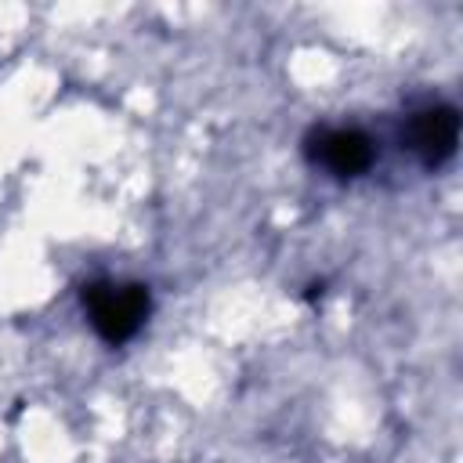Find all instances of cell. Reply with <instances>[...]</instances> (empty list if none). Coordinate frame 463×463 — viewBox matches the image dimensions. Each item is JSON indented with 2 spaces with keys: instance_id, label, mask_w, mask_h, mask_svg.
<instances>
[{
  "instance_id": "cell-1",
  "label": "cell",
  "mask_w": 463,
  "mask_h": 463,
  "mask_svg": "<svg viewBox=\"0 0 463 463\" xmlns=\"http://www.w3.org/2000/svg\"><path fill=\"white\" fill-rule=\"evenodd\" d=\"M83 311L105 344H127L145 326L152 297L141 282H90L83 286Z\"/></svg>"
},
{
  "instance_id": "cell-2",
  "label": "cell",
  "mask_w": 463,
  "mask_h": 463,
  "mask_svg": "<svg viewBox=\"0 0 463 463\" xmlns=\"http://www.w3.org/2000/svg\"><path fill=\"white\" fill-rule=\"evenodd\" d=\"M304 152L315 166L329 170L340 181L365 174L376 159L373 137L365 130H354V127H318L304 137Z\"/></svg>"
},
{
  "instance_id": "cell-3",
  "label": "cell",
  "mask_w": 463,
  "mask_h": 463,
  "mask_svg": "<svg viewBox=\"0 0 463 463\" xmlns=\"http://www.w3.org/2000/svg\"><path fill=\"white\" fill-rule=\"evenodd\" d=\"M409 148L412 156L434 170L441 166L445 159H452L456 145H459V112L452 105H430V109H420L412 119H409Z\"/></svg>"
}]
</instances>
